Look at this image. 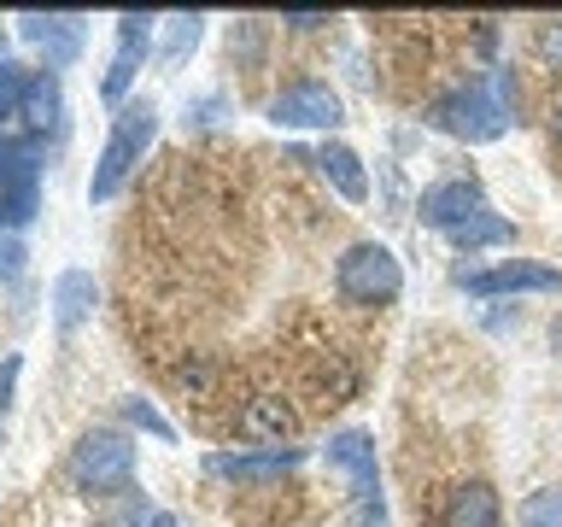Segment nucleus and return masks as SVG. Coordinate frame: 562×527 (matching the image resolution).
<instances>
[{
	"mask_svg": "<svg viewBox=\"0 0 562 527\" xmlns=\"http://www.w3.org/2000/svg\"><path fill=\"white\" fill-rule=\"evenodd\" d=\"M428 123L451 141H469V147L498 141L509 123H516V70L498 65V70H486V77H474L469 88H451L446 100L428 105Z\"/></svg>",
	"mask_w": 562,
	"mask_h": 527,
	"instance_id": "1",
	"label": "nucleus"
},
{
	"mask_svg": "<svg viewBox=\"0 0 562 527\" xmlns=\"http://www.w3.org/2000/svg\"><path fill=\"white\" fill-rule=\"evenodd\" d=\"M153 135H158V105L153 100H135V105H123L117 123H112V141H105V153H100V165H94V182H88V200H112V193L130 182V170L140 165V153L153 147Z\"/></svg>",
	"mask_w": 562,
	"mask_h": 527,
	"instance_id": "2",
	"label": "nucleus"
},
{
	"mask_svg": "<svg viewBox=\"0 0 562 527\" xmlns=\"http://www.w3.org/2000/svg\"><path fill=\"white\" fill-rule=\"evenodd\" d=\"M70 481H77L88 498H117L135 481V446L130 434L117 428H88L70 451Z\"/></svg>",
	"mask_w": 562,
	"mask_h": 527,
	"instance_id": "3",
	"label": "nucleus"
},
{
	"mask_svg": "<svg viewBox=\"0 0 562 527\" xmlns=\"http://www.w3.org/2000/svg\"><path fill=\"white\" fill-rule=\"evenodd\" d=\"M334 288H340V299H351V305H393L404 293V270L381 240H358L340 253V264H334Z\"/></svg>",
	"mask_w": 562,
	"mask_h": 527,
	"instance_id": "4",
	"label": "nucleus"
},
{
	"mask_svg": "<svg viewBox=\"0 0 562 527\" xmlns=\"http://www.w3.org/2000/svg\"><path fill=\"white\" fill-rule=\"evenodd\" d=\"M263 117H270L276 130H340L346 105H340V94H334L328 82L305 77V82H288L281 94H270Z\"/></svg>",
	"mask_w": 562,
	"mask_h": 527,
	"instance_id": "5",
	"label": "nucleus"
},
{
	"mask_svg": "<svg viewBox=\"0 0 562 527\" xmlns=\"http://www.w3.org/2000/svg\"><path fill=\"white\" fill-rule=\"evenodd\" d=\"M457 281H463L474 299H492V293H562V270L533 264V258H509V264H492V270H463Z\"/></svg>",
	"mask_w": 562,
	"mask_h": 527,
	"instance_id": "6",
	"label": "nucleus"
},
{
	"mask_svg": "<svg viewBox=\"0 0 562 527\" xmlns=\"http://www.w3.org/2000/svg\"><path fill=\"white\" fill-rule=\"evenodd\" d=\"M153 18H140V12H123L117 18V53H112V65H105V82H100V94L123 112V94L135 88L140 77V65H147V47H153Z\"/></svg>",
	"mask_w": 562,
	"mask_h": 527,
	"instance_id": "7",
	"label": "nucleus"
},
{
	"mask_svg": "<svg viewBox=\"0 0 562 527\" xmlns=\"http://www.w3.org/2000/svg\"><path fill=\"white\" fill-rule=\"evenodd\" d=\"M305 463V451L299 446H263V451H217L211 457V474L217 481H246V486H258V481H281L288 469Z\"/></svg>",
	"mask_w": 562,
	"mask_h": 527,
	"instance_id": "8",
	"label": "nucleus"
},
{
	"mask_svg": "<svg viewBox=\"0 0 562 527\" xmlns=\"http://www.w3.org/2000/svg\"><path fill=\"white\" fill-rule=\"evenodd\" d=\"M422 223L439 228V235H451L457 223H469L474 211H486V193L481 182H469V176H451V182H434L428 193H422Z\"/></svg>",
	"mask_w": 562,
	"mask_h": 527,
	"instance_id": "9",
	"label": "nucleus"
},
{
	"mask_svg": "<svg viewBox=\"0 0 562 527\" xmlns=\"http://www.w3.org/2000/svg\"><path fill=\"white\" fill-rule=\"evenodd\" d=\"M328 469L346 481L351 498H363V492H381V474H375V439L363 428H346L328 439Z\"/></svg>",
	"mask_w": 562,
	"mask_h": 527,
	"instance_id": "10",
	"label": "nucleus"
},
{
	"mask_svg": "<svg viewBox=\"0 0 562 527\" xmlns=\"http://www.w3.org/2000/svg\"><path fill=\"white\" fill-rule=\"evenodd\" d=\"M18 35L42 47V53H47V70H53V65H70V59H77V47H82V18H77V12H24V18H18Z\"/></svg>",
	"mask_w": 562,
	"mask_h": 527,
	"instance_id": "11",
	"label": "nucleus"
},
{
	"mask_svg": "<svg viewBox=\"0 0 562 527\" xmlns=\"http://www.w3.org/2000/svg\"><path fill=\"white\" fill-rule=\"evenodd\" d=\"M311 165L328 176V188L340 193V200H351V205H363V200H369V170H363V158L351 153L346 141H323Z\"/></svg>",
	"mask_w": 562,
	"mask_h": 527,
	"instance_id": "12",
	"label": "nucleus"
},
{
	"mask_svg": "<svg viewBox=\"0 0 562 527\" xmlns=\"http://www.w3.org/2000/svg\"><path fill=\"white\" fill-rule=\"evenodd\" d=\"M446 527H498L504 509H498V492H492L486 481H463L446 498V516H439Z\"/></svg>",
	"mask_w": 562,
	"mask_h": 527,
	"instance_id": "13",
	"label": "nucleus"
},
{
	"mask_svg": "<svg viewBox=\"0 0 562 527\" xmlns=\"http://www.w3.org/2000/svg\"><path fill=\"white\" fill-rule=\"evenodd\" d=\"M18 117H24L35 135L59 130V117H65V82H59V70H35L30 88H24V112H18Z\"/></svg>",
	"mask_w": 562,
	"mask_h": 527,
	"instance_id": "14",
	"label": "nucleus"
},
{
	"mask_svg": "<svg viewBox=\"0 0 562 527\" xmlns=\"http://www.w3.org/2000/svg\"><path fill=\"white\" fill-rule=\"evenodd\" d=\"M94 299H100L94 276H88V270H65L59 281H53V323H59V328L70 334L88 311H94Z\"/></svg>",
	"mask_w": 562,
	"mask_h": 527,
	"instance_id": "15",
	"label": "nucleus"
},
{
	"mask_svg": "<svg viewBox=\"0 0 562 527\" xmlns=\"http://www.w3.org/2000/svg\"><path fill=\"white\" fill-rule=\"evenodd\" d=\"M235 428L246 434V439H263V446H281V439H293V411L281 399H252L240 411V422Z\"/></svg>",
	"mask_w": 562,
	"mask_h": 527,
	"instance_id": "16",
	"label": "nucleus"
},
{
	"mask_svg": "<svg viewBox=\"0 0 562 527\" xmlns=\"http://www.w3.org/2000/svg\"><path fill=\"white\" fill-rule=\"evenodd\" d=\"M446 240L457 246V253H486V246H509V240H516V228H509V217H498V211L486 205V211H474L469 223H457Z\"/></svg>",
	"mask_w": 562,
	"mask_h": 527,
	"instance_id": "17",
	"label": "nucleus"
},
{
	"mask_svg": "<svg viewBox=\"0 0 562 527\" xmlns=\"http://www.w3.org/2000/svg\"><path fill=\"white\" fill-rule=\"evenodd\" d=\"M516 527H562V486L527 492L521 509H516Z\"/></svg>",
	"mask_w": 562,
	"mask_h": 527,
	"instance_id": "18",
	"label": "nucleus"
},
{
	"mask_svg": "<svg viewBox=\"0 0 562 527\" xmlns=\"http://www.w3.org/2000/svg\"><path fill=\"white\" fill-rule=\"evenodd\" d=\"M200 35H205V18H200V12L170 18V24H165V65H182L188 53L200 47Z\"/></svg>",
	"mask_w": 562,
	"mask_h": 527,
	"instance_id": "19",
	"label": "nucleus"
},
{
	"mask_svg": "<svg viewBox=\"0 0 562 527\" xmlns=\"http://www.w3.org/2000/svg\"><path fill=\"white\" fill-rule=\"evenodd\" d=\"M30 77H35V70H24L18 59H0V130H7V123L24 112V88H30Z\"/></svg>",
	"mask_w": 562,
	"mask_h": 527,
	"instance_id": "20",
	"label": "nucleus"
},
{
	"mask_svg": "<svg viewBox=\"0 0 562 527\" xmlns=\"http://www.w3.org/2000/svg\"><path fill=\"white\" fill-rule=\"evenodd\" d=\"M123 416H130L135 428H147L153 439H165V446L176 439V428H170V422H165V416L153 411V399H140V393H130V399H123Z\"/></svg>",
	"mask_w": 562,
	"mask_h": 527,
	"instance_id": "21",
	"label": "nucleus"
},
{
	"mask_svg": "<svg viewBox=\"0 0 562 527\" xmlns=\"http://www.w3.org/2000/svg\"><path fill=\"white\" fill-rule=\"evenodd\" d=\"M140 516H147V504H140V492H117V504L100 516V527H140Z\"/></svg>",
	"mask_w": 562,
	"mask_h": 527,
	"instance_id": "22",
	"label": "nucleus"
},
{
	"mask_svg": "<svg viewBox=\"0 0 562 527\" xmlns=\"http://www.w3.org/2000/svg\"><path fill=\"white\" fill-rule=\"evenodd\" d=\"M533 53L551 70H562V18H544V24L533 30Z\"/></svg>",
	"mask_w": 562,
	"mask_h": 527,
	"instance_id": "23",
	"label": "nucleus"
},
{
	"mask_svg": "<svg viewBox=\"0 0 562 527\" xmlns=\"http://www.w3.org/2000/svg\"><path fill=\"white\" fill-rule=\"evenodd\" d=\"M351 527H386L381 492H363V498H351Z\"/></svg>",
	"mask_w": 562,
	"mask_h": 527,
	"instance_id": "24",
	"label": "nucleus"
},
{
	"mask_svg": "<svg viewBox=\"0 0 562 527\" xmlns=\"http://www.w3.org/2000/svg\"><path fill=\"white\" fill-rule=\"evenodd\" d=\"M281 24H288V30H323L328 12H281Z\"/></svg>",
	"mask_w": 562,
	"mask_h": 527,
	"instance_id": "25",
	"label": "nucleus"
},
{
	"mask_svg": "<svg viewBox=\"0 0 562 527\" xmlns=\"http://www.w3.org/2000/svg\"><path fill=\"white\" fill-rule=\"evenodd\" d=\"M12 381H18V358L0 363V416H7V404H12Z\"/></svg>",
	"mask_w": 562,
	"mask_h": 527,
	"instance_id": "26",
	"label": "nucleus"
},
{
	"mask_svg": "<svg viewBox=\"0 0 562 527\" xmlns=\"http://www.w3.org/2000/svg\"><path fill=\"white\" fill-rule=\"evenodd\" d=\"M18 270H24V246H0V276H18Z\"/></svg>",
	"mask_w": 562,
	"mask_h": 527,
	"instance_id": "27",
	"label": "nucleus"
},
{
	"mask_svg": "<svg viewBox=\"0 0 562 527\" xmlns=\"http://www.w3.org/2000/svg\"><path fill=\"white\" fill-rule=\"evenodd\" d=\"M18 158H24V147H12V141H7V130H0V176H7V170L18 165Z\"/></svg>",
	"mask_w": 562,
	"mask_h": 527,
	"instance_id": "28",
	"label": "nucleus"
},
{
	"mask_svg": "<svg viewBox=\"0 0 562 527\" xmlns=\"http://www.w3.org/2000/svg\"><path fill=\"white\" fill-rule=\"evenodd\" d=\"M551 130H557V141H562V94H557V105H551Z\"/></svg>",
	"mask_w": 562,
	"mask_h": 527,
	"instance_id": "29",
	"label": "nucleus"
},
{
	"mask_svg": "<svg viewBox=\"0 0 562 527\" xmlns=\"http://www.w3.org/2000/svg\"><path fill=\"white\" fill-rule=\"evenodd\" d=\"M153 527H182V522H176V516H153Z\"/></svg>",
	"mask_w": 562,
	"mask_h": 527,
	"instance_id": "30",
	"label": "nucleus"
},
{
	"mask_svg": "<svg viewBox=\"0 0 562 527\" xmlns=\"http://www.w3.org/2000/svg\"><path fill=\"white\" fill-rule=\"evenodd\" d=\"M551 340H557V351H562V316H557V328H551Z\"/></svg>",
	"mask_w": 562,
	"mask_h": 527,
	"instance_id": "31",
	"label": "nucleus"
}]
</instances>
